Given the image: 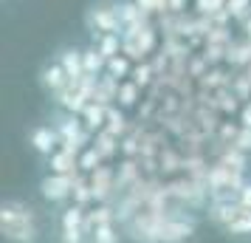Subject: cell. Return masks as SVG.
Segmentation results:
<instances>
[{"mask_svg":"<svg viewBox=\"0 0 251 243\" xmlns=\"http://www.w3.org/2000/svg\"><path fill=\"white\" fill-rule=\"evenodd\" d=\"M0 235L9 243H37L40 226H37L34 209L17 198L3 201L0 204Z\"/></svg>","mask_w":251,"mask_h":243,"instance_id":"cell-1","label":"cell"},{"mask_svg":"<svg viewBox=\"0 0 251 243\" xmlns=\"http://www.w3.org/2000/svg\"><path fill=\"white\" fill-rule=\"evenodd\" d=\"M243 184H246V173H237L220 162H212L206 173V187H209L212 201H237Z\"/></svg>","mask_w":251,"mask_h":243,"instance_id":"cell-2","label":"cell"},{"mask_svg":"<svg viewBox=\"0 0 251 243\" xmlns=\"http://www.w3.org/2000/svg\"><path fill=\"white\" fill-rule=\"evenodd\" d=\"M167 192H170L172 204L181 209H201L209 207V187L201 178H189V175H178L167 181Z\"/></svg>","mask_w":251,"mask_h":243,"instance_id":"cell-3","label":"cell"},{"mask_svg":"<svg viewBox=\"0 0 251 243\" xmlns=\"http://www.w3.org/2000/svg\"><path fill=\"white\" fill-rule=\"evenodd\" d=\"M96 82H99V77H91V74H85V77H79V80H71L59 93H54V102H57V108L62 110V113L82 116V110H85V108H88V102L93 99Z\"/></svg>","mask_w":251,"mask_h":243,"instance_id":"cell-4","label":"cell"},{"mask_svg":"<svg viewBox=\"0 0 251 243\" xmlns=\"http://www.w3.org/2000/svg\"><path fill=\"white\" fill-rule=\"evenodd\" d=\"M155 46H158V26L155 23H144L122 31V54H127L133 62H144V57L152 54Z\"/></svg>","mask_w":251,"mask_h":243,"instance_id":"cell-5","label":"cell"},{"mask_svg":"<svg viewBox=\"0 0 251 243\" xmlns=\"http://www.w3.org/2000/svg\"><path fill=\"white\" fill-rule=\"evenodd\" d=\"M54 128H57V133H59V147H68V150L82 153L93 141V133L85 128L82 116H76V113H59Z\"/></svg>","mask_w":251,"mask_h":243,"instance_id":"cell-6","label":"cell"},{"mask_svg":"<svg viewBox=\"0 0 251 243\" xmlns=\"http://www.w3.org/2000/svg\"><path fill=\"white\" fill-rule=\"evenodd\" d=\"M85 26L93 34V40L102 34H122V17H119V6H110V3H99V6H91L88 14H85Z\"/></svg>","mask_w":251,"mask_h":243,"instance_id":"cell-7","label":"cell"},{"mask_svg":"<svg viewBox=\"0 0 251 243\" xmlns=\"http://www.w3.org/2000/svg\"><path fill=\"white\" fill-rule=\"evenodd\" d=\"M192 235H195V218L186 209L175 207V209H170V215L161 223L158 243H186Z\"/></svg>","mask_w":251,"mask_h":243,"instance_id":"cell-8","label":"cell"},{"mask_svg":"<svg viewBox=\"0 0 251 243\" xmlns=\"http://www.w3.org/2000/svg\"><path fill=\"white\" fill-rule=\"evenodd\" d=\"M85 218H88V209L79 204H71L62 218H59V232H62V243H85Z\"/></svg>","mask_w":251,"mask_h":243,"instance_id":"cell-9","label":"cell"},{"mask_svg":"<svg viewBox=\"0 0 251 243\" xmlns=\"http://www.w3.org/2000/svg\"><path fill=\"white\" fill-rule=\"evenodd\" d=\"M74 181H76V175L51 173L40 181V192H43V198L51 201V204H62V201H68V198L74 195Z\"/></svg>","mask_w":251,"mask_h":243,"instance_id":"cell-10","label":"cell"},{"mask_svg":"<svg viewBox=\"0 0 251 243\" xmlns=\"http://www.w3.org/2000/svg\"><path fill=\"white\" fill-rule=\"evenodd\" d=\"M88 178H91V187H93V201L96 204H110V198L116 195V167L102 164Z\"/></svg>","mask_w":251,"mask_h":243,"instance_id":"cell-11","label":"cell"},{"mask_svg":"<svg viewBox=\"0 0 251 243\" xmlns=\"http://www.w3.org/2000/svg\"><path fill=\"white\" fill-rule=\"evenodd\" d=\"M246 209L240 207L237 201H209V207H206V215H209V220L215 223V226H220V229L226 232L234 220L243 215Z\"/></svg>","mask_w":251,"mask_h":243,"instance_id":"cell-12","label":"cell"},{"mask_svg":"<svg viewBox=\"0 0 251 243\" xmlns=\"http://www.w3.org/2000/svg\"><path fill=\"white\" fill-rule=\"evenodd\" d=\"M28 141H31V147H34L40 156H54V153L59 150V133L57 128L51 125H40V128L31 130V136H28Z\"/></svg>","mask_w":251,"mask_h":243,"instance_id":"cell-13","label":"cell"},{"mask_svg":"<svg viewBox=\"0 0 251 243\" xmlns=\"http://www.w3.org/2000/svg\"><path fill=\"white\" fill-rule=\"evenodd\" d=\"M51 164V173H62V175H79V153L68 150V147H59L54 156H48Z\"/></svg>","mask_w":251,"mask_h":243,"instance_id":"cell-14","label":"cell"},{"mask_svg":"<svg viewBox=\"0 0 251 243\" xmlns=\"http://www.w3.org/2000/svg\"><path fill=\"white\" fill-rule=\"evenodd\" d=\"M40 82H43V88L54 96V93H59L65 85H68L71 77L65 74V68H62L59 62H48L46 68L40 71Z\"/></svg>","mask_w":251,"mask_h":243,"instance_id":"cell-15","label":"cell"},{"mask_svg":"<svg viewBox=\"0 0 251 243\" xmlns=\"http://www.w3.org/2000/svg\"><path fill=\"white\" fill-rule=\"evenodd\" d=\"M226 65H231V68L243 71L246 65H251V40H231L226 48Z\"/></svg>","mask_w":251,"mask_h":243,"instance_id":"cell-16","label":"cell"},{"mask_svg":"<svg viewBox=\"0 0 251 243\" xmlns=\"http://www.w3.org/2000/svg\"><path fill=\"white\" fill-rule=\"evenodd\" d=\"M158 164H161V178H172V175H183V153L178 147H164L158 153Z\"/></svg>","mask_w":251,"mask_h":243,"instance_id":"cell-17","label":"cell"},{"mask_svg":"<svg viewBox=\"0 0 251 243\" xmlns=\"http://www.w3.org/2000/svg\"><path fill=\"white\" fill-rule=\"evenodd\" d=\"M231 82H234V74H228V71H223L220 65H215V68L206 71V77L198 80V88L215 93V91H223V88H231Z\"/></svg>","mask_w":251,"mask_h":243,"instance_id":"cell-18","label":"cell"},{"mask_svg":"<svg viewBox=\"0 0 251 243\" xmlns=\"http://www.w3.org/2000/svg\"><path fill=\"white\" fill-rule=\"evenodd\" d=\"M93 147L99 150V156H102L104 162L110 164L122 153V139H116L113 133H107V130H99V133H93V141H91Z\"/></svg>","mask_w":251,"mask_h":243,"instance_id":"cell-19","label":"cell"},{"mask_svg":"<svg viewBox=\"0 0 251 243\" xmlns=\"http://www.w3.org/2000/svg\"><path fill=\"white\" fill-rule=\"evenodd\" d=\"M119 85L122 82L113 80L110 74H102L99 77V82H96V91H93V99L91 102H99V105H116V96H119Z\"/></svg>","mask_w":251,"mask_h":243,"instance_id":"cell-20","label":"cell"},{"mask_svg":"<svg viewBox=\"0 0 251 243\" xmlns=\"http://www.w3.org/2000/svg\"><path fill=\"white\" fill-rule=\"evenodd\" d=\"M57 62L65 68V74H68L71 80H79V77H85V57H82L79 48H65V51L57 57Z\"/></svg>","mask_w":251,"mask_h":243,"instance_id":"cell-21","label":"cell"},{"mask_svg":"<svg viewBox=\"0 0 251 243\" xmlns=\"http://www.w3.org/2000/svg\"><path fill=\"white\" fill-rule=\"evenodd\" d=\"M119 17H122V28H136V26L150 23V14L138 9L136 0H125V3H119Z\"/></svg>","mask_w":251,"mask_h":243,"instance_id":"cell-22","label":"cell"},{"mask_svg":"<svg viewBox=\"0 0 251 243\" xmlns=\"http://www.w3.org/2000/svg\"><path fill=\"white\" fill-rule=\"evenodd\" d=\"M82 122L91 133H99L104 130L107 125V105H99V102H88V108L82 110Z\"/></svg>","mask_w":251,"mask_h":243,"instance_id":"cell-23","label":"cell"},{"mask_svg":"<svg viewBox=\"0 0 251 243\" xmlns=\"http://www.w3.org/2000/svg\"><path fill=\"white\" fill-rule=\"evenodd\" d=\"M130 128H133V125L125 119L122 108H119V105H110V108H107V125H104V130L113 133L116 139H125L127 133H130Z\"/></svg>","mask_w":251,"mask_h":243,"instance_id":"cell-24","label":"cell"},{"mask_svg":"<svg viewBox=\"0 0 251 243\" xmlns=\"http://www.w3.org/2000/svg\"><path fill=\"white\" fill-rule=\"evenodd\" d=\"M133 59L127 57V54H116L113 59H107V68H104V74H110L113 80H119V82H125V80H130V74H133Z\"/></svg>","mask_w":251,"mask_h":243,"instance_id":"cell-25","label":"cell"},{"mask_svg":"<svg viewBox=\"0 0 251 243\" xmlns=\"http://www.w3.org/2000/svg\"><path fill=\"white\" fill-rule=\"evenodd\" d=\"M130 80L136 82L141 91H147V88H152V85H155V80H158V77H155V68H152V62H150V59H144V62H136V65H133V74H130Z\"/></svg>","mask_w":251,"mask_h":243,"instance_id":"cell-26","label":"cell"},{"mask_svg":"<svg viewBox=\"0 0 251 243\" xmlns=\"http://www.w3.org/2000/svg\"><path fill=\"white\" fill-rule=\"evenodd\" d=\"M74 204H79V207H91V204H96V201H93V187H91V178H88V175L85 173H79L76 175V181H74Z\"/></svg>","mask_w":251,"mask_h":243,"instance_id":"cell-27","label":"cell"},{"mask_svg":"<svg viewBox=\"0 0 251 243\" xmlns=\"http://www.w3.org/2000/svg\"><path fill=\"white\" fill-rule=\"evenodd\" d=\"M138 99H141V88H138L133 80H125L119 85V96H116V105L125 110V108H138Z\"/></svg>","mask_w":251,"mask_h":243,"instance_id":"cell-28","label":"cell"},{"mask_svg":"<svg viewBox=\"0 0 251 243\" xmlns=\"http://www.w3.org/2000/svg\"><path fill=\"white\" fill-rule=\"evenodd\" d=\"M82 57H85V74H91V77H102L104 68H107V59L99 54V48L91 46L82 51Z\"/></svg>","mask_w":251,"mask_h":243,"instance_id":"cell-29","label":"cell"},{"mask_svg":"<svg viewBox=\"0 0 251 243\" xmlns=\"http://www.w3.org/2000/svg\"><path fill=\"white\" fill-rule=\"evenodd\" d=\"M93 46L99 48L104 59H113L116 54H122V34H102L93 40Z\"/></svg>","mask_w":251,"mask_h":243,"instance_id":"cell-30","label":"cell"},{"mask_svg":"<svg viewBox=\"0 0 251 243\" xmlns=\"http://www.w3.org/2000/svg\"><path fill=\"white\" fill-rule=\"evenodd\" d=\"M88 243H122L119 223H104V226H96V229L88 235Z\"/></svg>","mask_w":251,"mask_h":243,"instance_id":"cell-31","label":"cell"},{"mask_svg":"<svg viewBox=\"0 0 251 243\" xmlns=\"http://www.w3.org/2000/svg\"><path fill=\"white\" fill-rule=\"evenodd\" d=\"M102 164H107V162L99 156V150H96L93 144H88V147L79 153V170H82L85 175H91L93 170H96V167H102Z\"/></svg>","mask_w":251,"mask_h":243,"instance_id":"cell-32","label":"cell"},{"mask_svg":"<svg viewBox=\"0 0 251 243\" xmlns=\"http://www.w3.org/2000/svg\"><path fill=\"white\" fill-rule=\"evenodd\" d=\"M226 48L228 46H212V43H206L203 51H201V57L215 68V65H220V62H226Z\"/></svg>","mask_w":251,"mask_h":243,"instance_id":"cell-33","label":"cell"},{"mask_svg":"<svg viewBox=\"0 0 251 243\" xmlns=\"http://www.w3.org/2000/svg\"><path fill=\"white\" fill-rule=\"evenodd\" d=\"M228 0H195V9L201 17H215L217 12H223L226 9Z\"/></svg>","mask_w":251,"mask_h":243,"instance_id":"cell-34","label":"cell"},{"mask_svg":"<svg viewBox=\"0 0 251 243\" xmlns=\"http://www.w3.org/2000/svg\"><path fill=\"white\" fill-rule=\"evenodd\" d=\"M237 133H240V125H234V122H220V128L215 133V141H220V144H234Z\"/></svg>","mask_w":251,"mask_h":243,"instance_id":"cell-35","label":"cell"},{"mask_svg":"<svg viewBox=\"0 0 251 243\" xmlns=\"http://www.w3.org/2000/svg\"><path fill=\"white\" fill-rule=\"evenodd\" d=\"M209 68H212V65H209L201 54H192V57H189V62H186V74H189L195 82L201 80V77H206V71H209Z\"/></svg>","mask_w":251,"mask_h":243,"instance_id":"cell-36","label":"cell"},{"mask_svg":"<svg viewBox=\"0 0 251 243\" xmlns=\"http://www.w3.org/2000/svg\"><path fill=\"white\" fill-rule=\"evenodd\" d=\"M226 235H234V238H249L251 235V212H243L231 226L226 229Z\"/></svg>","mask_w":251,"mask_h":243,"instance_id":"cell-37","label":"cell"},{"mask_svg":"<svg viewBox=\"0 0 251 243\" xmlns=\"http://www.w3.org/2000/svg\"><path fill=\"white\" fill-rule=\"evenodd\" d=\"M206 43H212V46H228L231 43V34H228V26H215L209 28V34H206ZM203 43V46H206Z\"/></svg>","mask_w":251,"mask_h":243,"instance_id":"cell-38","label":"cell"},{"mask_svg":"<svg viewBox=\"0 0 251 243\" xmlns=\"http://www.w3.org/2000/svg\"><path fill=\"white\" fill-rule=\"evenodd\" d=\"M226 14L231 17V20H243L246 14H251V0H228Z\"/></svg>","mask_w":251,"mask_h":243,"instance_id":"cell-39","label":"cell"},{"mask_svg":"<svg viewBox=\"0 0 251 243\" xmlns=\"http://www.w3.org/2000/svg\"><path fill=\"white\" fill-rule=\"evenodd\" d=\"M231 91L237 93L240 99H251V80L243 74V71H237L234 74V82H231Z\"/></svg>","mask_w":251,"mask_h":243,"instance_id":"cell-40","label":"cell"},{"mask_svg":"<svg viewBox=\"0 0 251 243\" xmlns=\"http://www.w3.org/2000/svg\"><path fill=\"white\" fill-rule=\"evenodd\" d=\"M234 147H240L243 153H251V128H243L240 125V133L234 139Z\"/></svg>","mask_w":251,"mask_h":243,"instance_id":"cell-41","label":"cell"},{"mask_svg":"<svg viewBox=\"0 0 251 243\" xmlns=\"http://www.w3.org/2000/svg\"><path fill=\"white\" fill-rule=\"evenodd\" d=\"M237 204L246 209V212H251V181L243 184V189H240V195H237Z\"/></svg>","mask_w":251,"mask_h":243,"instance_id":"cell-42","label":"cell"},{"mask_svg":"<svg viewBox=\"0 0 251 243\" xmlns=\"http://www.w3.org/2000/svg\"><path fill=\"white\" fill-rule=\"evenodd\" d=\"M240 125L243 128H251V102H246L240 108Z\"/></svg>","mask_w":251,"mask_h":243,"instance_id":"cell-43","label":"cell"},{"mask_svg":"<svg viewBox=\"0 0 251 243\" xmlns=\"http://www.w3.org/2000/svg\"><path fill=\"white\" fill-rule=\"evenodd\" d=\"M183 6H186V0H170V12L172 14H183Z\"/></svg>","mask_w":251,"mask_h":243,"instance_id":"cell-44","label":"cell"},{"mask_svg":"<svg viewBox=\"0 0 251 243\" xmlns=\"http://www.w3.org/2000/svg\"><path fill=\"white\" fill-rule=\"evenodd\" d=\"M243 34H246V40H251V14L243 17Z\"/></svg>","mask_w":251,"mask_h":243,"instance_id":"cell-45","label":"cell"}]
</instances>
